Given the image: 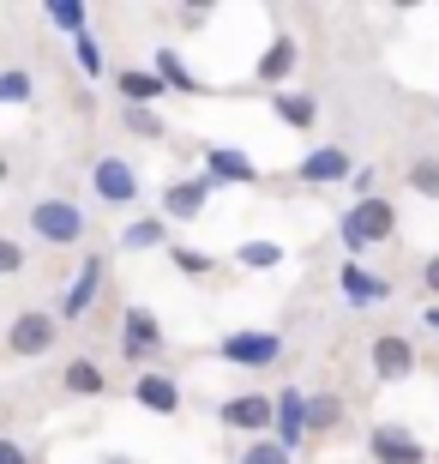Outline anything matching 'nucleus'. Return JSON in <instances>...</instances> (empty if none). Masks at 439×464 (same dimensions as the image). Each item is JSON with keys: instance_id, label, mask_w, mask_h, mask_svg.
Listing matches in <instances>:
<instances>
[{"instance_id": "f257e3e1", "label": "nucleus", "mask_w": 439, "mask_h": 464, "mask_svg": "<svg viewBox=\"0 0 439 464\" xmlns=\"http://www.w3.org/2000/svg\"><path fill=\"white\" fill-rule=\"evenodd\" d=\"M391 229H397V206H391V199H379V193H373V199H355V206L338 218V241L349 247V254L379 247Z\"/></svg>"}, {"instance_id": "f03ea898", "label": "nucleus", "mask_w": 439, "mask_h": 464, "mask_svg": "<svg viewBox=\"0 0 439 464\" xmlns=\"http://www.w3.org/2000/svg\"><path fill=\"white\" fill-rule=\"evenodd\" d=\"M31 236H43L49 247H72V241L85 236V211L72 206V199H36L31 206Z\"/></svg>"}, {"instance_id": "7ed1b4c3", "label": "nucleus", "mask_w": 439, "mask_h": 464, "mask_svg": "<svg viewBox=\"0 0 439 464\" xmlns=\"http://www.w3.org/2000/svg\"><path fill=\"white\" fill-rule=\"evenodd\" d=\"M91 188H97V199H109V206H133L138 199V169L127 157H97V163H91Z\"/></svg>"}, {"instance_id": "20e7f679", "label": "nucleus", "mask_w": 439, "mask_h": 464, "mask_svg": "<svg viewBox=\"0 0 439 464\" xmlns=\"http://www.w3.org/2000/svg\"><path fill=\"white\" fill-rule=\"evenodd\" d=\"M54 338H61V320H49V314H18L13 326H6V350L13 356H49Z\"/></svg>"}, {"instance_id": "39448f33", "label": "nucleus", "mask_w": 439, "mask_h": 464, "mask_svg": "<svg viewBox=\"0 0 439 464\" xmlns=\"http://www.w3.org/2000/svg\"><path fill=\"white\" fill-rule=\"evenodd\" d=\"M271 440H277V447L283 452H295L307 440V392H295V386H283V392L271 398Z\"/></svg>"}, {"instance_id": "423d86ee", "label": "nucleus", "mask_w": 439, "mask_h": 464, "mask_svg": "<svg viewBox=\"0 0 439 464\" xmlns=\"http://www.w3.org/2000/svg\"><path fill=\"white\" fill-rule=\"evenodd\" d=\"M223 362H241V368H271V362L283 356V338L277 332H229L217 344Z\"/></svg>"}, {"instance_id": "0eeeda50", "label": "nucleus", "mask_w": 439, "mask_h": 464, "mask_svg": "<svg viewBox=\"0 0 439 464\" xmlns=\"http://www.w3.org/2000/svg\"><path fill=\"white\" fill-rule=\"evenodd\" d=\"M367 447H373L379 464H427V447L404 429V422H379V429L367 434Z\"/></svg>"}, {"instance_id": "6e6552de", "label": "nucleus", "mask_w": 439, "mask_h": 464, "mask_svg": "<svg viewBox=\"0 0 439 464\" xmlns=\"http://www.w3.org/2000/svg\"><path fill=\"white\" fill-rule=\"evenodd\" d=\"M211 193H217V181L211 175H193V181H175L169 193H163V224H193L205 206H211Z\"/></svg>"}, {"instance_id": "1a4fd4ad", "label": "nucleus", "mask_w": 439, "mask_h": 464, "mask_svg": "<svg viewBox=\"0 0 439 464\" xmlns=\"http://www.w3.org/2000/svg\"><path fill=\"white\" fill-rule=\"evenodd\" d=\"M295 175H301L307 188H338V181H349V175H355V163H349L343 145H320V151L301 157V169H295Z\"/></svg>"}, {"instance_id": "9d476101", "label": "nucleus", "mask_w": 439, "mask_h": 464, "mask_svg": "<svg viewBox=\"0 0 439 464\" xmlns=\"http://www.w3.org/2000/svg\"><path fill=\"white\" fill-rule=\"evenodd\" d=\"M120 350H127V362H145L151 350H163V326H157L151 308H127L120 314Z\"/></svg>"}, {"instance_id": "9b49d317", "label": "nucleus", "mask_w": 439, "mask_h": 464, "mask_svg": "<svg viewBox=\"0 0 439 464\" xmlns=\"http://www.w3.org/2000/svg\"><path fill=\"white\" fill-rule=\"evenodd\" d=\"M102 277H109V259H102V254H91L85 266H79V277H72L67 302H61V320H85V314H91V302L102 295Z\"/></svg>"}, {"instance_id": "f8f14e48", "label": "nucleus", "mask_w": 439, "mask_h": 464, "mask_svg": "<svg viewBox=\"0 0 439 464\" xmlns=\"http://www.w3.org/2000/svg\"><path fill=\"white\" fill-rule=\"evenodd\" d=\"M205 175H211L217 188H253V181H259V163H253L247 151L211 145V151H205Z\"/></svg>"}, {"instance_id": "ddd939ff", "label": "nucleus", "mask_w": 439, "mask_h": 464, "mask_svg": "<svg viewBox=\"0 0 439 464\" xmlns=\"http://www.w3.org/2000/svg\"><path fill=\"white\" fill-rule=\"evenodd\" d=\"M373 374L386 380V386H397V380L415 374V350H409V338H397V332H379V338H373Z\"/></svg>"}, {"instance_id": "4468645a", "label": "nucleus", "mask_w": 439, "mask_h": 464, "mask_svg": "<svg viewBox=\"0 0 439 464\" xmlns=\"http://www.w3.org/2000/svg\"><path fill=\"white\" fill-rule=\"evenodd\" d=\"M133 404L151 416H175L181 411V386H175V374H157V368H145V374L133 380Z\"/></svg>"}, {"instance_id": "2eb2a0df", "label": "nucleus", "mask_w": 439, "mask_h": 464, "mask_svg": "<svg viewBox=\"0 0 439 464\" xmlns=\"http://www.w3.org/2000/svg\"><path fill=\"white\" fill-rule=\"evenodd\" d=\"M223 422H229V429H247V434H259V429H271V398H259V392H241V398H223Z\"/></svg>"}, {"instance_id": "dca6fc26", "label": "nucleus", "mask_w": 439, "mask_h": 464, "mask_svg": "<svg viewBox=\"0 0 439 464\" xmlns=\"http://www.w3.org/2000/svg\"><path fill=\"white\" fill-rule=\"evenodd\" d=\"M338 284H343V295H349L355 308H373V302H386V295H391V284H386V277H373L367 266H355V259L338 272Z\"/></svg>"}, {"instance_id": "f3484780", "label": "nucleus", "mask_w": 439, "mask_h": 464, "mask_svg": "<svg viewBox=\"0 0 439 464\" xmlns=\"http://www.w3.org/2000/svg\"><path fill=\"white\" fill-rule=\"evenodd\" d=\"M151 247H169L163 211H157V218H133V224L120 229V254H151Z\"/></svg>"}, {"instance_id": "a211bd4d", "label": "nucleus", "mask_w": 439, "mask_h": 464, "mask_svg": "<svg viewBox=\"0 0 439 464\" xmlns=\"http://www.w3.org/2000/svg\"><path fill=\"white\" fill-rule=\"evenodd\" d=\"M115 85H120V97H127V109H151L157 97H163V79L157 72H145V67H127V72H115Z\"/></svg>"}, {"instance_id": "6ab92c4d", "label": "nucleus", "mask_w": 439, "mask_h": 464, "mask_svg": "<svg viewBox=\"0 0 439 464\" xmlns=\"http://www.w3.org/2000/svg\"><path fill=\"white\" fill-rule=\"evenodd\" d=\"M295 61H301V49L289 36H271V49L259 54V85H283L289 72H295Z\"/></svg>"}, {"instance_id": "aec40b11", "label": "nucleus", "mask_w": 439, "mask_h": 464, "mask_svg": "<svg viewBox=\"0 0 439 464\" xmlns=\"http://www.w3.org/2000/svg\"><path fill=\"white\" fill-rule=\"evenodd\" d=\"M61 380H67V392H72V398H102V392H109V380H102V368H97L91 356L67 362V374H61Z\"/></svg>"}, {"instance_id": "412c9836", "label": "nucleus", "mask_w": 439, "mask_h": 464, "mask_svg": "<svg viewBox=\"0 0 439 464\" xmlns=\"http://www.w3.org/2000/svg\"><path fill=\"white\" fill-rule=\"evenodd\" d=\"M157 79H163V85H169V91H186V97H193V91H205L199 85V79H193V72H186V61H181V54H175L169 49V43H163V49H157Z\"/></svg>"}, {"instance_id": "4be33fe9", "label": "nucleus", "mask_w": 439, "mask_h": 464, "mask_svg": "<svg viewBox=\"0 0 439 464\" xmlns=\"http://www.w3.org/2000/svg\"><path fill=\"white\" fill-rule=\"evenodd\" d=\"M271 109H277V121H289V127H313V115H320V103L301 97V91H271Z\"/></svg>"}, {"instance_id": "5701e85b", "label": "nucleus", "mask_w": 439, "mask_h": 464, "mask_svg": "<svg viewBox=\"0 0 439 464\" xmlns=\"http://www.w3.org/2000/svg\"><path fill=\"white\" fill-rule=\"evenodd\" d=\"M277 259H283L277 241H241V247H235V266H247V272H271Z\"/></svg>"}, {"instance_id": "b1692460", "label": "nucleus", "mask_w": 439, "mask_h": 464, "mask_svg": "<svg viewBox=\"0 0 439 464\" xmlns=\"http://www.w3.org/2000/svg\"><path fill=\"white\" fill-rule=\"evenodd\" d=\"M72 61H79V72H85V79H102V43L91 31L72 36Z\"/></svg>"}, {"instance_id": "393cba45", "label": "nucleus", "mask_w": 439, "mask_h": 464, "mask_svg": "<svg viewBox=\"0 0 439 464\" xmlns=\"http://www.w3.org/2000/svg\"><path fill=\"white\" fill-rule=\"evenodd\" d=\"M85 0H49V24H54V31H72V36H79V31H85Z\"/></svg>"}, {"instance_id": "a878e982", "label": "nucleus", "mask_w": 439, "mask_h": 464, "mask_svg": "<svg viewBox=\"0 0 439 464\" xmlns=\"http://www.w3.org/2000/svg\"><path fill=\"white\" fill-rule=\"evenodd\" d=\"M31 72H24V67H6V72H0V103H6V109H18V103H31Z\"/></svg>"}, {"instance_id": "bb28decb", "label": "nucleus", "mask_w": 439, "mask_h": 464, "mask_svg": "<svg viewBox=\"0 0 439 464\" xmlns=\"http://www.w3.org/2000/svg\"><path fill=\"white\" fill-rule=\"evenodd\" d=\"M409 188L422 193V199H439V157H415L409 163Z\"/></svg>"}, {"instance_id": "cd10ccee", "label": "nucleus", "mask_w": 439, "mask_h": 464, "mask_svg": "<svg viewBox=\"0 0 439 464\" xmlns=\"http://www.w3.org/2000/svg\"><path fill=\"white\" fill-rule=\"evenodd\" d=\"M331 422H343V398H307V434L331 429Z\"/></svg>"}, {"instance_id": "c85d7f7f", "label": "nucleus", "mask_w": 439, "mask_h": 464, "mask_svg": "<svg viewBox=\"0 0 439 464\" xmlns=\"http://www.w3.org/2000/svg\"><path fill=\"white\" fill-rule=\"evenodd\" d=\"M235 464H289V452L277 447V440H247Z\"/></svg>"}, {"instance_id": "c756f323", "label": "nucleus", "mask_w": 439, "mask_h": 464, "mask_svg": "<svg viewBox=\"0 0 439 464\" xmlns=\"http://www.w3.org/2000/svg\"><path fill=\"white\" fill-rule=\"evenodd\" d=\"M169 259L181 266L186 277H205V272H211V254H199V247H169Z\"/></svg>"}, {"instance_id": "7c9ffc66", "label": "nucleus", "mask_w": 439, "mask_h": 464, "mask_svg": "<svg viewBox=\"0 0 439 464\" xmlns=\"http://www.w3.org/2000/svg\"><path fill=\"white\" fill-rule=\"evenodd\" d=\"M127 127H133L138 139H163V121H157L151 109H127Z\"/></svg>"}, {"instance_id": "2f4dec72", "label": "nucleus", "mask_w": 439, "mask_h": 464, "mask_svg": "<svg viewBox=\"0 0 439 464\" xmlns=\"http://www.w3.org/2000/svg\"><path fill=\"white\" fill-rule=\"evenodd\" d=\"M18 266H24V247H18V241H6V236H0V277H13Z\"/></svg>"}, {"instance_id": "473e14b6", "label": "nucleus", "mask_w": 439, "mask_h": 464, "mask_svg": "<svg viewBox=\"0 0 439 464\" xmlns=\"http://www.w3.org/2000/svg\"><path fill=\"white\" fill-rule=\"evenodd\" d=\"M422 284H427V295H439V254L422 266Z\"/></svg>"}, {"instance_id": "72a5a7b5", "label": "nucleus", "mask_w": 439, "mask_h": 464, "mask_svg": "<svg viewBox=\"0 0 439 464\" xmlns=\"http://www.w3.org/2000/svg\"><path fill=\"white\" fill-rule=\"evenodd\" d=\"M0 464H24V452H18L13 440H0Z\"/></svg>"}, {"instance_id": "f704fd0d", "label": "nucleus", "mask_w": 439, "mask_h": 464, "mask_svg": "<svg viewBox=\"0 0 439 464\" xmlns=\"http://www.w3.org/2000/svg\"><path fill=\"white\" fill-rule=\"evenodd\" d=\"M422 320H427V332H439V308H434V302H427V314H422Z\"/></svg>"}, {"instance_id": "c9c22d12", "label": "nucleus", "mask_w": 439, "mask_h": 464, "mask_svg": "<svg viewBox=\"0 0 439 464\" xmlns=\"http://www.w3.org/2000/svg\"><path fill=\"white\" fill-rule=\"evenodd\" d=\"M6 175H13V163H6V157H0V188H6Z\"/></svg>"}, {"instance_id": "e433bc0d", "label": "nucleus", "mask_w": 439, "mask_h": 464, "mask_svg": "<svg viewBox=\"0 0 439 464\" xmlns=\"http://www.w3.org/2000/svg\"><path fill=\"white\" fill-rule=\"evenodd\" d=\"M109 464H133V459H109Z\"/></svg>"}]
</instances>
